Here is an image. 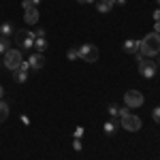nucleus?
<instances>
[{"mask_svg":"<svg viewBox=\"0 0 160 160\" xmlns=\"http://www.w3.org/2000/svg\"><path fill=\"white\" fill-rule=\"evenodd\" d=\"M139 53L143 58H154L160 53V34L156 32H149L141 38V47H139Z\"/></svg>","mask_w":160,"mask_h":160,"instance_id":"f257e3e1","label":"nucleus"},{"mask_svg":"<svg viewBox=\"0 0 160 160\" xmlns=\"http://www.w3.org/2000/svg\"><path fill=\"white\" fill-rule=\"evenodd\" d=\"M22 62H24V53H22V49H17V47H11V49L2 56V64H4L9 71L19 68V64H22Z\"/></svg>","mask_w":160,"mask_h":160,"instance_id":"f03ea898","label":"nucleus"},{"mask_svg":"<svg viewBox=\"0 0 160 160\" xmlns=\"http://www.w3.org/2000/svg\"><path fill=\"white\" fill-rule=\"evenodd\" d=\"M137 64H139V75L145 77V79H152L154 75L158 73V64L154 62V58H143V60H139Z\"/></svg>","mask_w":160,"mask_h":160,"instance_id":"7ed1b4c3","label":"nucleus"},{"mask_svg":"<svg viewBox=\"0 0 160 160\" xmlns=\"http://www.w3.org/2000/svg\"><path fill=\"white\" fill-rule=\"evenodd\" d=\"M77 49H79V60H83V62H96V60H98V56H100L98 47H96V45H92V43L79 45Z\"/></svg>","mask_w":160,"mask_h":160,"instance_id":"20e7f679","label":"nucleus"},{"mask_svg":"<svg viewBox=\"0 0 160 160\" xmlns=\"http://www.w3.org/2000/svg\"><path fill=\"white\" fill-rule=\"evenodd\" d=\"M120 126H122L124 130H128V132H137V130H141V118L137 115V113H128V115H124L122 120H120Z\"/></svg>","mask_w":160,"mask_h":160,"instance_id":"39448f33","label":"nucleus"},{"mask_svg":"<svg viewBox=\"0 0 160 160\" xmlns=\"http://www.w3.org/2000/svg\"><path fill=\"white\" fill-rule=\"evenodd\" d=\"M34 30H24V32H19L17 34V47H22V51H30L34 49Z\"/></svg>","mask_w":160,"mask_h":160,"instance_id":"423d86ee","label":"nucleus"},{"mask_svg":"<svg viewBox=\"0 0 160 160\" xmlns=\"http://www.w3.org/2000/svg\"><path fill=\"white\" fill-rule=\"evenodd\" d=\"M145 102L143 98V94L139 92V90H128L126 94H124V105L128 107V109H137V107H141Z\"/></svg>","mask_w":160,"mask_h":160,"instance_id":"0eeeda50","label":"nucleus"},{"mask_svg":"<svg viewBox=\"0 0 160 160\" xmlns=\"http://www.w3.org/2000/svg\"><path fill=\"white\" fill-rule=\"evenodd\" d=\"M38 19H41V13H38L37 7H34V9H28V11H24V24H26V26H37Z\"/></svg>","mask_w":160,"mask_h":160,"instance_id":"6e6552de","label":"nucleus"},{"mask_svg":"<svg viewBox=\"0 0 160 160\" xmlns=\"http://www.w3.org/2000/svg\"><path fill=\"white\" fill-rule=\"evenodd\" d=\"M28 64H30V71H41L45 66V56L43 53H32L28 58Z\"/></svg>","mask_w":160,"mask_h":160,"instance_id":"1a4fd4ad","label":"nucleus"},{"mask_svg":"<svg viewBox=\"0 0 160 160\" xmlns=\"http://www.w3.org/2000/svg\"><path fill=\"white\" fill-rule=\"evenodd\" d=\"M139 47H141V41H137V38H126L122 45V49L126 51V53H139Z\"/></svg>","mask_w":160,"mask_h":160,"instance_id":"9d476101","label":"nucleus"},{"mask_svg":"<svg viewBox=\"0 0 160 160\" xmlns=\"http://www.w3.org/2000/svg\"><path fill=\"white\" fill-rule=\"evenodd\" d=\"M94 4H96V11L102 13V15H105V13H111V11H113V7H115L113 0H96Z\"/></svg>","mask_w":160,"mask_h":160,"instance_id":"9b49d317","label":"nucleus"},{"mask_svg":"<svg viewBox=\"0 0 160 160\" xmlns=\"http://www.w3.org/2000/svg\"><path fill=\"white\" fill-rule=\"evenodd\" d=\"M102 130H105V135H107V137H113L118 130H120V122H118V120H111V118H109V120L105 122V126H102Z\"/></svg>","mask_w":160,"mask_h":160,"instance_id":"f8f14e48","label":"nucleus"},{"mask_svg":"<svg viewBox=\"0 0 160 160\" xmlns=\"http://www.w3.org/2000/svg\"><path fill=\"white\" fill-rule=\"evenodd\" d=\"M28 75H30V71L15 68V71H13V81H17V83H26V81H28Z\"/></svg>","mask_w":160,"mask_h":160,"instance_id":"ddd939ff","label":"nucleus"},{"mask_svg":"<svg viewBox=\"0 0 160 160\" xmlns=\"http://www.w3.org/2000/svg\"><path fill=\"white\" fill-rule=\"evenodd\" d=\"M13 32H15V24H13V22H2V24H0V34H2V37L11 38Z\"/></svg>","mask_w":160,"mask_h":160,"instance_id":"4468645a","label":"nucleus"},{"mask_svg":"<svg viewBox=\"0 0 160 160\" xmlns=\"http://www.w3.org/2000/svg\"><path fill=\"white\" fill-rule=\"evenodd\" d=\"M47 47H49V41H47V37H45V38H37V41H34V49H37V53H43Z\"/></svg>","mask_w":160,"mask_h":160,"instance_id":"2eb2a0df","label":"nucleus"},{"mask_svg":"<svg viewBox=\"0 0 160 160\" xmlns=\"http://www.w3.org/2000/svg\"><path fill=\"white\" fill-rule=\"evenodd\" d=\"M9 49H11V38L0 34V56H4Z\"/></svg>","mask_w":160,"mask_h":160,"instance_id":"dca6fc26","label":"nucleus"},{"mask_svg":"<svg viewBox=\"0 0 160 160\" xmlns=\"http://www.w3.org/2000/svg\"><path fill=\"white\" fill-rule=\"evenodd\" d=\"M7 118H9V105L4 100H0V124L7 122Z\"/></svg>","mask_w":160,"mask_h":160,"instance_id":"f3484780","label":"nucleus"},{"mask_svg":"<svg viewBox=\"0 0 160 160\" xmlns=\"http://www.w3.org/2000/svg\"><path fill=\"white\" fill-rule=\"evenodd\" d=\"M118 109H120V105H115V102H111L109 107H107V113H109L111 120H118Z\"/></svg>","mask_w":160,"mask_h":160,"instance_id":"a211bd4d","label":"nucleus"},{"mask_svg":"<svg viewBox=\"0 0 160 160\" xmlns=\"http://www.w3.org/2000/svg\"><path fill=\"white\" fill-rule=\"evenodd\" d=\"M66 58H68V60H79V49H77V47H68Z\"/></svg>","mask_w":160,"mask_h":160,"instance_id":"6ab92c4d","label":"nucleus"},{"mask_svg":"<svg viewBox=\"0 0 160 160\" xmlns=\"http://www.w3.org/2000/svg\"><path fill=\"white\" fill-rule=\"evenodd\" d=\"M152 120L156 124H160V107H154V109H152Z\"/></svg>","mask_w":160,"mask_h":160,"instance_id":"aec40b11","label":"nucleus"},{"mask_svg":"<svg viewBox=\"0 0 160 160\" xmlns=\"http://www.w3.org/2000/svg\"><path fill=\"white\" fill-rule=\"evenodd\" d=\"M128 113H130V109H128V107H126V105H124V107H120V109H118V118H120V120H122L124 115H128Z\"/></svg>","mask_w":160,"mask_h":160,"instance_id":"412c9836","label":"nucleus"},{"mask_svg":"<svg viewBox=\"0 0 160 160\" xmlns=\"http://www.w3.org/2000/svg\"><path fill=\"white\" fill-rule=\"evenodd\" d=\"M34 37H37V38H45V37H47L45 28H37V30H34Z\"/></svg>","mask_w":160,"mask_h":160,"instance_id":"4be33fe9","label":"nucleus"},{"mask_svg":"<svg viewBox=\"0 0 160 160\" xmlns=\"http://www.w3.org/2000/svg\"><path fill=\"white\" fill-rule=\"evenodd\" d=\"M73 149H75V152H81V149H83V143H81V139H75V141H73Z\"/></svg>","mask_w":160,"mask_h":160,"instance_id":"5701e85b","label":"nucleus"},{"mask_svg":"<svg viewBox=\"0 0 160 160\" xmlns=\"http://www.w3.org/2000/svg\"><path fill=\"white\" fill-rule=\"evenodd\" d=\"M83 132H86V130H83L81 126H77V128H75V132H73V137H75V139H81V137H83Z\"/></svg>","mask_w":160,"mask_h":160,"instance_id":"b1692460","label":"nucleus"},{"mask_svg":"<svg viewBox=\"0 0 160 160\" xmlns=\"http://www.w3.org/2000/svg\"><path fill=\"white\" fill-rule=\"evenodd\" d=\"M22 9H24V11H28V9H34L32 0H24V2H22Z\"/></svg>","mask_w":160,"mask_h":160,"instance_id":"393cba45","label":"nucleus"},{"mask_svg":"<svg viewBox=\"0 0 160 160\" xmlns=\"http://www.w3.org/2000/svg\"><path fill=\"white\" fill-rule=\"evenodd\" d=\"M19 68H24V71H30V64H28V62H22V64H19Z\"/></svg>","mask_w":160,"mask_h":160,"instance_id":"a878e982","label":"nucleus"},{"mask_svg":"<svg viewBox=\"0 0 160 160\" xmlns=\"http://www.w3.org/2000/svg\"><path fill=\"white\" fill-rule=\"evenodd\" d=\"M154 19H156V22H160V9H156V11H154Z\"/></svg>","mask_w":160,"mask_h":160,"instance_id":"bb28decb","label":"nucleus"},{"mask_svg":"<svg viewBox=\"0 0 160 160\" xmlns=\"http://www.w3.org/2000/svg\"><path fill=\"white\" fill-rule=\"evenodd\" d=\"M154 32H156V34H160V22H156V24H154Z\"/></svg>","mask_w":160,"mask_h":160,"instance_id":"cd10ccee","label":"nucleus"},{"mask_svg":"<svg viewBox=\"0 0 160 160\" xmlns=\"http://www.w3.org/2000/svg\"><path fill=\"white\" fill-rule=\"evenodd\" d=\"M79 4H90V2H96V0H77Z\"/></svg>","mask_w":160,"mask_h":160,"instance_id":"c85d7f7f","label":"nucleus"},{"mask_svg":"<svg viewBox=\"0 0 160 160\" xmlns=\"http://www.w3.org/2000/svg\"><path fill=\"white\" fill-rule=\"evenodd\" d=\"M113 2H115V4H120V7H124V4H126V0H113Z\"/></svg>","mask_w":160,"mask_h":160,"instance_id":"c756f323","label":"nucleus"},{"mask_svg":"<svg viewBox=\"0 0 160 160\" xmlns=\"http://www.w3.org/2000/svg\"><path fill=\"white\" fill-rule=\"evenodd\" d=\"M2 96H4V88L0 86V100H2Z\"/></svg>","mask_w":160,"mask_h":160,"instance_id":"7c9ffc66","label":"nucleus"},{"mask_svg":"<svg viewBox=\"0 0 160 160\" xmlns=\"http://www.w3.org/2000/svg\"><path fill=\"white\" fill-rule=\"evenodd\" d=\"M38 2H41V0H32V4H34V7H37V4H38Z\"/></svg>","mask_w":160,"mask_h":160,"instance_id":"2f4dec72","label":"nucleus"},{"mask_svg":"<svg viewBox=\"0 0 160 160\" xmlns=\"http://www.w3.org/2000/svg\"><path fill=\"white\" fill-rule=\"evenodd\" d=\"M156 64H158V68H160V53H158V62H156Z\"/></svg>","mask_w":160,"mask_h":160,"instance_id":"473e14b6","label":"nucleus"},{"mask_svg":"<svg viewBox=\"0 0 160 160\" xmlns=\"http://www.w3.org/2000/svg\"><path fill=\"white\" fill-rule=\"evenodd\" d=\"M156 2H158V4H160V0H156Z\"/></svg>","mask_w":160,"mask_h":160,"instance_id":"72a5a7b5","label":"nucleus"}]
</instances>
